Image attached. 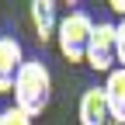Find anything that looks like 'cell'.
<instances>
[{
  "label": "cell",
  "mask_w": 125,
  "mask_h": 125,
  "mask_svg": "<svg viewBox=\"0 0 125 125\" xmlns=\"http://www.w3.org/2000/svg\"><path fill=\"white\" fill-rule=\"evenodd\" d=\"M115 31H118V66L125 70V18L115 24Z\"/></svg>",
  "instance_id": "obj_9"
},
{
  "label": "cell",
  "mask_w": 125,
  "mask_h": 125,
  "mask_svg": "<svg viewBox=\"0 0 125 125\" xmlns=\"http://www.w3.org/2000/svg\"><path fill=\"white\" fill-rule=\"evenodd\" d=\"M14 108L24 111L28 118H38L52 101V73L42 59H24V66L14 80Z\"/></svg>",
  "instance_id": "obj_1"
},
{
  "label": "cell",
  "mask_w": 125,
  "mask_h": 125,
  "mask_svg": "<svg viewBox=\"0 0 125 125\" xmlns=\"http://www.w3.org/2000/svg\"><path fill=\"white\" fill-rule=\"evenodd\" d=\"M90 31H94L90 14L87 10H70L66 18H59V28H56L59 52L70 62H83L87 59V45H90Z\"/></svg>",
  "instance_id": "obj_2"
},
{
  "label": "cell",
  "mask_w": 125,
  "mask_h": 125,
  "mask_svg": "<svg viewBox=\"0 0 125 125\" xmlns=\"http://www.w3.org/2000/svg\"><path fill=\"white\" fill-rule=\"evenodd\" d=\"M108 7H111V10L118 14V18H125V0H111V4H108Z\"/></svg>",
  "instance_id": "obj_10"
},
{
  "label": "cell",
  "mask_w": 125,
  "mask_h": 125,
  "mask_svg": "<svg viewBox=\"0 0 125 125\" xmlns=\"http://www.w3.org/2000/svg\"><path fill=\"white\" fill-rule=\"evenodd\" d=\"M24 49L14 35H0V94H10L14 90V80L24 66Z\"/></svg>",
  "instance_id": "obj_4"
},
{
  "label": "cell",
  "mask_w": 125,
  "mask_h": 125,
  "mask_svg": "<svg viewBox=\"0 0 125 125\" xmlns=\"http://www.w3.org/2000/svg\"><path fill=\"white\" fill-rule=\"evenodd\" d=\"M76 115H80V125H115L101 87H87V90L80 94V108H76Z\"/></svg>",
  "instance_id": "obj_5"
},
{
  "label": "cell",
  "mask_w": 125,
  "mask_h": 125,
  "mask_svg": "<svg viewBox=\"0 0 125 125\" xmlns=\"http://www.w3.org/2000/svg\"><path fill=\"white\" fill-rule=\"evenodd\" d=\"M0 125H31V118L10 104V108H4V111H0Z\"/></svg>",
  "instance_id": "obj_8"
},
{
  "label": "cell",
  "mask_w": 125,
  "mask_h": 125,
  "mask_svg": "<svg viewBox=\"0 0 125 125\" xmlns=\"http://www.w3.org/2000/svg\"><path fill=\"white\" fill-rule=\"evenodd\" d=\"M87 66L94 73H111L118 70V31L111 21H97L90 31V45H87Z\"/></svg>",
  "instance_id": "obj_3"
},
{
  "label": "cell",
  "mask_w": 125,
  "mask_h": 125,
  "mask_svg": "<svg viewBox=\"0 0 125 125\" xmlns=\"http://www.w3.org/2000/svg\"><path fill=\"white\" fill-rule=\"evenodd\" d=\"M28 14H31V24H35V38L38 42H52L56 38V28H59L56 4H52V0H31Z\"/></svg>",
  "instance_id": "obj_6"
},
{
  "label": "cell",
  "mask_w": 125,
  "mask_h": 125,
  "mask_svg": "<svg viewBox=\"0 0 125 125\" xmlns=\"http://www.w3.org/2000/svg\"><path fill=\"white\" fill-rule=\"evenodd\" d=\"M104 101H108V111H111V122L115 125H125V70H111L104 80Z\"/></svg>",
  "instance_id": "obj_7"
}]
</instances>
